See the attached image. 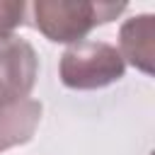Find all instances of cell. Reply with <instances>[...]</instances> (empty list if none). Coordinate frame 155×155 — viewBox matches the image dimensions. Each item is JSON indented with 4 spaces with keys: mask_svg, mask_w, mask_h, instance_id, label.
<instances>
[{
    "mask_svg": "<svg viewBox=\"0 0 155 155\" xmlns=\"http://www.w3.org/2000/svg\"><path fill=\"white\" fill-rule=\"evenodd\" d=\"M36 29L56 44H78L94 27L116 19L126 2H92V0H36Z\"/></svg>",
    "mask_w": 155,
    "mask_h": 155,
    "instance_id": "obj_1",
    "label": "cell"
},
{
    "mask_svg": "<svg viewBox=\"0 0 155 155\" xmlns=\"http://www.w3.org/2000/svg\"><path fill=\"white\" fill-rule=\"evenodd\" d=\"M58 73L61 82L70 90H99L119 82L126 73V63L116 46L82 39L65 48Z\"/></svg>",
    "mask_w": 155,
    "mask_h": 155,
    "instance_id": "obj_2",
    "label": "cell"
},
{
    "mask_svg": "<svg viewBox=\"0 0 155 155\" xmlns=\"http://www.w3.org/2000/svg\"><path fill=\"white\" fill-rule=\"evenodd\" d=\"M36 73L39 58L29 41L19 36L0 41V116L29 99V92L36 82Z\"/></svg>",
    "mask_w": 155,
    "mask_h": 155,
    "instance_id": "obj_3",
    "label": "cell"
},
{
    "mask_svg": "<svg viewBox=\"0 0 155 155\" xmlns=\"http://www.w3.org/2000/svg\"><path fill=\"white\" fill-rule=\"evenodd\" d=\"M119 53L124 63L128 61L145 75L155 70V17L153 15H136L121 24L119 31Z\"/></svg>",
    "mask_w": 155,
    "mask_h": 155,
    "instance_id": "obj_4",
    "label": "cell"
},
{
    "mask_svg": "<svg viewBox=\"0 0 155 155\" xmlns=\"http://www.w3.org/2000/svg\"><path fill=\"white\" fill-rule=\"evenodd\" d=\"M39 121H41V104L36 99H24L12 111L0 116V153L31 140Z\"/></svg>",
    "mask_w": 155,
    "mask_h": 155,
    "instance_id": "obj_5",
    "label": "cell"
},
{
    "mask_svg": "<svg viewBox=\"0 0 155 155\" xmlns=\"http://www.w3.org/2000/svg\"><path fill=\"white\" fill-rule=\"evenodd\" d=\"M27 5L22 0H0V41L15 36V29L24 22Z\"/></svg>",
    "mask_w": 155,
    "mask_h": 155,
    "instance_id": "obj_6",
    "label": "cell"
}]
</instances>
